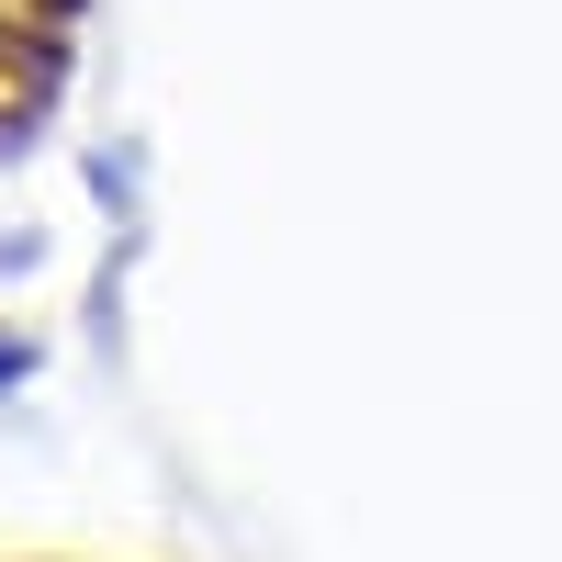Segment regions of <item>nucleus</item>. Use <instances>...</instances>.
<instances>
[{"label": "nucleus", "instance_id": "1", "mask_svg": "<svg viewBox=\"0 0 562 562\" xmlns=\"http://www.w3.org/2000/svg\"><path fill=\"white\" fill-rule=\"evenodd\" d=\"M68 12L79 0H0V158L34 135L45 90H57V68H68Z\"/></svg>", "mask_w": 562, "mask_h": 562}]
</instances>
